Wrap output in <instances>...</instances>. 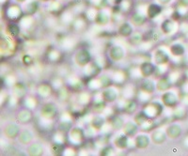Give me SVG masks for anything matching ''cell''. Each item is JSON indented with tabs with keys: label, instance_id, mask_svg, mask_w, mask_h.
<instances>
[{
	"label": "cell",
	"instance_id": "cell-4",
	"mask_svg": "<svg viewBox=\"0 0 188 156\" xmlns=\"http://www.w3.org/2000/svg\"><path fill=\"white\" fill-rule=\"evenodd\" d=\"M108 57L113 62H120L125 57V51L121 46L114 45L108 51Z\"/></svg>",
	"mask_w": 188,
	"mask_h": 156
},
{
	"label": "cell",
	"instance_id": "cell-21",
	"mask_svg": "<svg viewBox=\"0 0 188 156\" xmlns=\"http://www.w3.org/2000/svg\"><path fill=\"white\" fill-rule=\"evenodd\" d=\"M171 87V83H170V80L169 78H167V77H164V78H161L157 83H156V88L160 91H167Z\"/></svg>",
	"mask_w": 188,
	"mask_h": 156
},
{
	"label": "cell",
	"instance_id": "cell-33",
	"mask_svg": "<svg viewBox=\"0 0 188 156\" xmlns=\"http://www.w3.org/2000/svg\"><path fill=\"white\" fill-rule=\"evenodd\" d=\"M169 1H170V0H160V2L163 3V4H167V3H168Z\"/></svg>",
	"mask_w": 188,
	"mask_h": 156
},
{
	"label": "cell",
	"instance_id": "cell-12",
	"mask_svg": "<svg viewBox=\"0 0 188 156\" xmlns=\"http://www.w3.org/2000/svg\"><path fill=\"white\" fill-rule=\"evenodd\" d=\"M150 136H151L152 142L154 143L155 145H162L163 143L166 142V140L167 138L166 131H162L161 129H157V130L153 131Z\"/></svg>",
	"mask_w": 188,
	"mask_h": 156
},
{
	"label": "cell",
	"instance_id": "cell-22",
	"mask_svg": "<svg viewBox=\"0 0 188 156\" xmlns=\"http://www.w3.org/2000/svg\"><path fill=\"white\" fill-rule=\"evenodd\" d=\"M169 52L173 55V56H176V57H181L184 54L185 52V49L184 47L180 44V43H174L170 46L169 48Z\"/></svg>",
	"mask_w": 188,
	"mask_h": 156
},
{
	"label": "cell",
	"instance_id": "cell-3",
	"mask_svg": "<svg viewBox=\"0 0 188 156\" xmlns=\"http://www.w3.org/2000/svg\"><path fill=\"white\" fill-rule=\"evenodd\" d=\"M73 59H74V62L76 63L77 66L85 67L90 62L91 56L87 49H80L74 54Z\"/></svg>",
	"mask_w": 188,
	"mask_h": 156
},
{
	"label": "cell",
	"instance_id": "cell-9",
	"mask_svg": "<svg viewBox=\"0 0 188 156\" xmlns=\"http://www.w3.org/2000/svg\"><path fill=\"white\" fill-rule=\"evenodd\" d=\"M162 102L167 107H175L178 103V97L172 91H166L162 96Z\"/></svg>",
	"mask_w": 188,
	"mask_h": 156
},
{
	"label": "cell",
	"instance_id": "cell-25",
	"mask_svg": "<svg viewBox=\"0 0 188 156\" xmlns=\"http://www.w3.org/2000/svg\"><path fill=\"white\" fill-rule=\"evenodd\" d=\"M161 12V8L157 5H151L148 9V17L149 18H154L157 15H159Z\"/></svg>",
	"mask_w": 188,
	"mask_h": 156
},
{
	"label": "cell",
	"instance_id": "cell-17",
	"mask_svg": "<svg viewBox=\"0 0 188 156\" xmlns=\"http://www.w3.org/2000/svg\"><path fill=\"white\" fill-rule=\"evenodd\" d=\"M84 139V133L80 128H73L70 130V140L74 144L82 142Z\"/></svg>",
	"mask_w": 188,
	"mask_h": 156
},
{
	"label": "cell",
	"instance_id": "cell-23",
	"mask_svg": "<svg viewBox=\"0 0 188 156\" xmlns=\"http://www.w3.org/2000/svg\"><path fill=\"white\" fill-rule=\"evenodd\" d=\"M104 124H105V119L100 115L95 116L91 121V126L95 130H100L104 126Z\"/></svg>",
	"mask_w": 188,
	"mask_h": 156
},
{
	"label": "cell",
	"instance_id": "cell-6",
	"mask_svg": "<svg viewBox=\"0 0 188 156\" xmlns=\"http://www.w3.org/2000/svg\"><path fill=\"white\" fill-rule=\"evenodd\" d=\"M166 133L167 135V138L175 140L178 139L181 134H182V128L179 123H171L166 128Z\"/></svg>",
	"mask_w": 188,
	"mask_h": 156
},
{
	"label": "cell",
	"instance_id": "cell-27",
	"mask_svg": "<svg viewBox=\"0 0 188 156\" xmlns=\"http://www.w3.org/2000/svg\"><path fill=\"white\" fill-rule=\"evenodd\" d=\"M7 30H8V33L12 37H15V36L19 35V33H20V27L18 25H15V24L9 25Z\"/></svg>",
	"mask_w": 188,
	"mask_h": 156
},
{
	"label": "cell",
	"instance_id": "cell-24",
	"mask_svg": "<svg viewBox=\"0 0 188 156\" xmlns=\"http://www.w3.org/2000/svg\"><path fill=\"white\" fill-rule=\"evenodd\" d=\"M38 92H39V94H40V97L46 98V97L50 96V94H51V87H50L48 85L42 84V85H40V86L39 87Z\"/></svg>",
	"mask_w": 188,
	"mask_h": 156
},
{
	"label": "cell",
	"instance_id": "cell-2",
	"mask_svg": "<svg viewBox=\"0 0 188 156\" xmlns=\"http://www.w3.org/2000/svg\"><path fill=\"white\" fill-rule=\"evenodd\" d=\"M59 112L58 106L55 102H46L45 105L41 107L40 109V115L42 118L46 120H53L57 117Z\"/></svg>",
	"mask_w": 188,
	"mask_h": 156
},
{
	"label": "cell",
	"instance_id": "cell-13",
	"mask_svg": "<svg viewBox=\"0 0 188 156\" xmlns=\"http://www.w3.org/2000/svg\"><path fill=\"white\" fill-rule=\"evenodd\" d=\"M102 99L104 102H114L117 98H118V90H116L115 88L113 87H106L105 90H103L102 94Z\"/></svg>",
	"mask_w": 188,
	"mask_h": 156
},
{
	"label": "cell",
	"instance_id": "cell-14",
	"mask_svg": "<svg viewBox=\"0 0 188 156\" xmlns=\"http://www.w3.org/2000/svg\"><path fill=\"white\" fill-rule=\"evenodd\" d=\"M122 129H123V133L127 136H129V137L135 136L137 134V131H138V124L135 121H129L124 123Z\"/></svg>",
	"mask_w": 188,
	"mask_h": 156
},
{
	"label": "cell",
	"instance_id": "cell-5",
	"mask_svg": "<svg viewBox=\"0 0 188 156\" xmlns=\"http://www.w3.org/2000/svg\"><path fill=\"white\" fill-rule=\"evenodd\" d=\"M17 140L20 145L26 147L34 141V134L30 129H22Z\"/></svg>",
	"mask_w": 188,
	"mask_h": 156
},
{
	"label": "cell",
	"instance_id": "cell-31",
	"mask_svg": "<svg viewBox=\"0 0 188 156\" xmlns=\"http://www.w3.org/2000/svg\"><path fill=\"white\" fill-rule=\"evenodd\" d=\"M53 151L55 153H61L64 150V146L61 143H54V145L52 146Z\"/></svg>",
	"mask_w": 188,
	"mask_h": 156
},
{
	"label": "cell",
	"instance_id": "cell-30",
	"mask_svg": "<svg viewBox=\"0 0 188 156\" xmlns=\"http://www.w3.org/2000/svg\"><path fill=\"white\" fill-rule=\"evenodd\" d=\"M124 123H125V122L121 120L120 117H116L115 120H114L113 122H112V126H113L115 129H120V128H122V127H123Z\"/></svg>",
	"mask_w": 188,
	"mask_h": 156
},
{
	"label": "cell",
	"instance_id": "cell-28",
	"mask_svg": "<svg viewBox=\"0 0 188 156\" xmlns=\"http://www.w3.org/2000/svg\"><path fill=\"white\" fill-rule=\"evenodd\" d=\"M109 21V16L101 12L97 15V18H96V22L99 24V25H106Z\"/></svg>",
	"mask_w": 188,
	"mask_h": 156
},
{
	"label": "cell",
	"instance_id": "cell-10",
	"mask_svg": "<svg viewBox=\"0 0 188 156\" xmlns=\"http://www.w3.org/2000/svg\"><path fill=\"white\" fill-rule=\"evenodd\" d=\"M26 151H27L28 155L40 156V155L43 154L44 148H43V146H42L41 143L33 141L31 144H29L28 146H26Z\"/></svg>",
	"mask_w": 188,
	"mask_h": 156
},
{
	"label": "cell",
	"instance_id": "cell-1",
	"mask_svg": "<svg viewBox=\"0 0 188 156\" xmlns=\"http://www.w3.org/2000/svg\"><path fill=\"white\" fill-rule=\"evenodd\" d=\"M21 128L19 126V123L13 122V121H10L4 124L3 129H2V134L5 135L6 138L10 139V140H15L18 138L20 132H21Z\"/></svg>",
	"mask_w": 188,
	"mask_h": 156
},
{
	"label": "cell",
	"instance_id": "cell-26",
	"mask_svg": "<svg viewBox=\"0 0 188 156\" xmlns=\"http://www.w3.org/2000/svg\"><path fill=\"white\" fill-rule=\"evenodd\" d=\"M174 28H175L174 23L169 20L165 21L162 25V30L165 34H170L171 32H173Z\"/></svg>",
	"mask_w": 188,
	"mask_h": 156
},
{
	"label": "cell",
	"instance_id": "cell-20",
	"mask_svg": "<svg viewBox=\"0 0 188 156\" xmlns=\"http://www.w3.org/2000/svg\"><path fill=\"white\" fill-rule=\"evenodd\" d=\"M128 137L125 134L124 135H119L118 137H116L115 141H114V144L115 146L120 149H124L128 147Z\"/></svg>",
	"mask_w": 188,
	"mask_h": 156
},
{
	"label": "cell",
	"instance_id": "cell-8",
	"mask_svg": "<svg viewBox=\"0 0 188 156\" xmlns=\"http://www.w3.org/2000/svg\"><path fill=\"white\" fill-rule=\"evenodd\" d=\"M145 113L149 116V118H154L159 116L163 111V106L160 102H152L147 106L145 108Z\"/></svg>",
	"mask_w": 188,
	"mask_h": 156
},
{
	"label": "cell",
	"instance_id": "cell-16",
	"mask_svg": "<svg viewBox=\"0 0 188 156\" xmlns=\"http://www.w3.org/2000/svg\"><path fill=\"white\" fill-rule=\"evenodd\" d=\"M140 73L144 77L148 78L152 76L155 72V65L152 62H144L140 65Z\"/></svg>",
	"mask_w": 188,
	"mask_h": 156
},
{
	"label": "cell",
	"instance_id": "cell-19",
	"mask_svg": "<svg viewBox=\"0 0 188 156\" xmlns=\"http://www.w3.org/2000/svg\"><path fill=\"white\" fill-rule=\"evenodd\" d=\"M133 32H134V29H133V26L132 25H130L129 23H124L122 24L120 28H119V34L124 38H128L130 36L133 35Z\"/></svg>",
	"mask_w": 188,
	"mask_h": 156
},
{
	"label": "cell",
	"instance_id": "cell-15",
	"mask_svg": "<svg viewBox=\"0 0 188 156\" xmlns=\"http://www.w3.org/2000/svg\"><path fill=\"white\" fill-rule=\"evenodd\" d=\"M168 60H169V56L167 53H166V52L162 49L156 50V52L153 55V61L156 65L166 64Z\"/></svg>",
	"mask_w": 188,
	"mask_h": 156
},
{
	"label": "cell",
	"instance_id": "cell-29",
	"mask_svg": "<svg viewBox=\"0 0 188 156\" xmlns=\"http://www.w3.org/2000/svg\"><path fill=\"white\" fill-rule=\"evenodd\" d=\"M133 23H134V25H135V26H142L144 23H145V21H146V18L145 17H143L142 15H138V14H134V17H133Z\"/></svg>",
	"mask_w": 188,
	"mask_h": 156
},
{
	"label": "cell",
	"instance_id": "cell-18",
	"mask_svg": "<svg viewBox=\"0 0 188 156\" xmlns=\"http://www.w3.org/2000/svg\"><path fill=\"white\" fill-rule=\"evenodd\" d=\"M155 88H156V84L150 79L144 80L140 85V89L147 94H152L153 92H154Z\"/></svg>",
	"mask_w": 188,
	"mask_h": 156
},
{
	"label": "cell",
	"instance_id": "cell-11",
	"mask_svg": "<svg viewBox=\"0 0 188 156\" xmlns=\"http://www.w3.org/2000/svg\"><path fill=\"white\" fill-rule=\"evenodd\" d=\"M152 139L151 136L147 135H137L134 136V144L135 147L139 149H144L149 147Z\"/></svg>",
	"mask_w": 188,
	"mask_h": 156
},
{
	"label": "cell",
	"instance_id": "cell-32",
	"mask_svg": "<svg viewBox=\"0 0 188 156\" xmlns=\"http://www.w3.org/2000/svg\"><path fill=\"white\" fill-rule=\"evenodd\" d=\"M135 108H136V106H135L134 102V101H130V102H128V105L125 106L124 110H125L126 112H128V113H133V112L135 110Z\"/></svg>",
	"mask_w": 188,
	"mask_h": 156
},
{
	"label": "cell",
	"instance_id": "cell-7",
	"mask_svg": "<svg viewBox=\"0 0 188 156\" xmlns=\"http://www.w3.org/2000/svg\"><path fill=\"white\" fill-rule=\"evenodd\" d=\"M33 120V115L32 112L30 111L29 108H25V109H21L17 115H16V121L18 123H21L23 125L28 124L32 121Z\"/></svg>",
	"mask_w": 188,
	"mask_h": 156
}]
</instances>
